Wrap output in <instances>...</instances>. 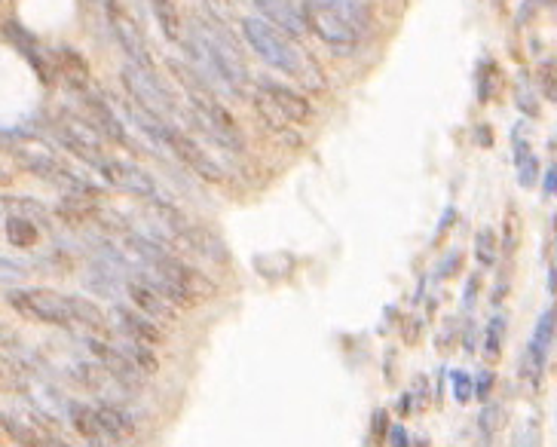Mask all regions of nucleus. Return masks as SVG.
Returning <instances> with one entry per match:
<instances>
[{
  "label": "nucleus",
  "instance_id": "obj_39",
  "mask_svg": "<svg viewBox=\"0 0 557 447\" xmlns=\"http://www.w3.org/2000/svg\"><path fill=\"white\" fill-rule=\"evenodd\" d=\"M542 7H551V0H524V10L518 13V22H521V25H527V22H530V16H533L536 10H542Z\"/></svg>",
  "mask_w": 557,
  "mask_h": 447
},
{
  "label": "nucleus",
  "instance_id": "obj_30",
  "mask_svg": "<svg viewBox=\"0 0 557 447\" xmlns=\"http://www.w3.org/2000/svg\"><path fill=\"white\" fill-rule=\"evenodd\" d=\"M475 83H478V102L487 105L490 98H493V92H496V83H499V65L490 62V59H484L481 68H478V74H475Z\"/></svg>",
  "mask_w": 557,
  "mask_h": 447
},
{
  "label": "nucleus",
  "instance_id": "obj_41",
  "mask_svg": "<svg viewBox=\"0 0 557 447\" xmlns=\"http://www.w3.org/2000/svg\"><path fill=\"white\" fill-rule=\"evenodd\" d=\"M542 190H545V196L551 200V196L557 193V172H554V166H548L545 169V181H542Z\"/></svg>",
  "mask_w": 557,
  "mask_h": 447
},
{
  "label": "nucleus",
  "instance_id": "obj_12",
  "mask_svg": "<svg viewBox=\"0 0 557 447\" xmlns=\"http://www.w3.org/2000/svg\"><path fill=\"white\" fill-rule=\"evenodd\" d=\"M53 129H56V138L68 147L74 157H80L83 163L95 166L101 157V135L95 126H89L86 120H77V117H68L62 114L59 120H53Z\"/></svg>",
  "mask_w": 557,
  "mask_h": 447
},
{
  "label": "nucleus",
  "instance_id": "obj_40",
  "mask_svg": "<svg viewBox=\"0 0 557 447\" xmlns=\"http://www.w3.org/2000/svg\"><path fill=\"white\" fill-rule=\"evenodd\" d=\"M386 429H389L386 411H374V420H371V435H374V441H383V438H386Z\"/></svg>",
  "mask_w": 557,
  "mask_h": 447
},
{
  "label": "nucleus",
  "instance_id": "obj_37",
  "mask_svg": "<svg viewBox=\"0 0 557 447\" xmlns=\"http://www.w3.org/2000/svg\"><path fill=\"white\" fill-rule=\"evenodd\" d=\"M19 279H25V270L13 261L0 258V282H19Z\"/></svg>",
  "mask_w": 557,
  "mask_h": 447
},
{
  "label": "nucleus",
  "instance_id": "obj_32",
  "mask_svg": "<svg viewBox=\"0 0 557 447\" xmlns=\"http://www.w3.org/2000/svg\"><path fill=\"white\" fill-rule=\"evenodd\" d=\"M499 426H502V408H499V405H487V408L481 411V417H478L481 435H484V438H493Z\"/></svg>",
  "mask_w": 557,
  "mask_h": 447
},
{
  "label": "nucleus",
  "instance_id": "obj_35",
  "mask_svg": "<svg viewBox=\"0 0 557 447\" xmlns=\"http://www.w3.org/2000/svg\"><path fill=\"white\" fill-rule=\"evenodd\" d=\"M518 108L527 117H539V102H536V95H533V89H530L527 80H521V86H518Z\"/></svg>",
  "mask_w": 557,
  "mask_h": 447
},
{
  "label": "nucleus",
  "instance_id": "obj_45",
  "mask_svg": "<svg viewBox=\"0 0 557 447\" xmlns=\"http://www.w3.org/2000/svg\"><path fill=\"white\" fill-rule=\"evenodd\" d=\"M10 181H13V175L7 169H0V187H10Z\"/></svg>",
  "mask_w": 557,
  "mask_h": 447
},
{
  "label": "nucleus",
  "instance_id": "obj_28",
  "mask_svg": "<svg viewBox=\"0 0 557 447\" xmlns=\"http://www.w3.org/2000/svg\"><path fill=\"white\" fill-rule=\"evenodd\" d=\"M0 392H28V374L4 353H0Z\"/></svg>",
  "mask_w": 557,
  "mask_h": 447
},
{
  "label": "nucleus",
  "instance_id": "obj_20",
  "mask_svg": "<svg viewBox=\"0 0 557 447\" xmlns=\"http://www.w3.org/2000/svg\"><path fill=\"white\" fill-rule=\"evenodd\" d=\"M0 429L7 432V438H13L16 444H49L46 435L34 426V420L22 411H0Z\"/></svg>",
  "mask_w": 557,
  "mask_h": 447
},
{
  "label": "nucleus",
  "instance_id": "obj_44",
  "mask_svg": "<svg viewBox=\"0 0 557 447\" xmlns=\"http://www.w3.org/2000/svg\"><path fill=\"white\" fill-rule=\"evenodd\" d=\"M475 297H478V279H469V285H466V301H463V307L475 304Z\"/></svg>",
  "mask_w": 557,
  "mask_h": 447
},
{
  "label": "nucleus",
  "instance_id": "obj_21",
  "mask_svg": "<svg viewBox=\"0 0 557 447\" xmlns=\"http://www.w3.org/2000/svg\"><path fill=\"white\" fill-rule=\"evenodd\" d=\"M150 4V13H154L163 37L169 43H181V16H178V7H175V0H147Z\"/></svg>",
  "mask_w": 557,
  "mask_h": 447
},
{
  "label": "nucleus",
  "instance_id": "obj_26",
  "mask_svg": "<svg viewBox=\"0 0 557 447\" xmlns=\"http://www.w3.org/2000/svg\"><path fill=\"white\" fill-rule=\"evenodd\" d=\"M56 212H59L65 221H86V218L98 215V206L89 200L86 193H65Z\"/></svg>",
  "mask_w": 557,
  "mask_h": 447
},
{
  "label": "nucleus",
  "instance_id": "obj_34",
  "mask_svg": "<svg viewBox=\"0 0 557 447\" xmlns=\"http://www.w3.org/2000/svg\"><path fill=\"white\" fill-rule=\"evenodd\" d=\"M539 86H542V95H545V102H554V59L548 56L542 65H539Z\"/></svg>",
  "mask_w": 557,
  "mask_h": 447
},
{
  "label": "nucleus",
  "instance_id": "obj_23",
  "mask_svg": "<svg viewBox=\"0 0 557 447\" xmlns=\"http://www.w3.org/2000/svg\"><path fill=\"white\" fill-rule=\"evenodd\" d=\"M68 417H71L74 429L80 432V438H86L89 444H101V441H105V435H101V429H98V420H95L92 405H77V402H71V405H68Z\"/></svg>",
  "mask_w": 557,
  "mask_h": 447
},
{
  "label": "nucleus",
  "instance_id": "obj_4",
  "mask_svg": "<svg viewBox=\"0 0 557 447\" xmlns=\"http://www.w3.org/2000/svg\"><path fill=\"white\" fill-rule=\"evenodd\" d=\"M300 16L307 31H313L322 43L337 49V53H356L362 43V28L352 25L340 10L325 4V0H303Z\"/></svg>",
  "mask_w": 557,
  "mask_h": 447
},
{
  "label": "nucleus",
  "instance_id": "obj_14",
  "mask_svg": "<svg viewBox=\"0 0 557 447\" xmlns=\"http://www.w3.org/2000/svg\"><path fill=\"white\" fill-rule=\"evenodd\" d=\"M80 102H83V108H86L89 126H95L101 138L129 147V135H126V129H123V120H117V114L111 111V105L105 102V98L83 86V89H80Z\"/></svg>",
  "mask_w": 557,
  "mask_h": 447
},
{
  "label": "nucleus",
  "instance_id": "obj_36",
  "mask_svg": "<svg viewBox=\"0 0 557 447\" xmlns=\"http://www.w3.org/2000/svg\"><path fill=\"white\" fill-rule=\"evenodd\" d=\"M502 242H505V255L515 252L518 245V230H515V209H509V218H505V233H502Z\"/></svg>",
  "mask_w": 557,
  "mask_h": 447
},
{
  "label": "nucleus",
  "instance_id": "obj_16",
  "mask_svg": "<svg viewBox=\"0 0 557 447\" xmlns=\"http://www.w3.org/2000/svg\"><path fill=\"white\" fill-rule=\"evenodd\" d=\"M255 10L261 13L264 22H270L273 28H279L282 34H288L291 40H300L307 34V25H303L300 7L294 0H251Z\"/></svg>",
  "mask_w": 557,
  "mask_h": 447
},
{
  "label": "nucleus",
  "instance_id": "obj_15",
  "mask_svg": "<svg viewBox=\"0 0 557 447\" xmlns=\"http://www.w3.org/2000/svg\"><path fill=\"white\" fill-rule=\"evenodd\" d=\"M270 102L279 108V114L288 120V123H310L313 120V105H310V98L307 95H300L297 89L285 86V83H276V80H261L258 86Z\"/></svg>",
  "mask_w": 557,
  "mask_h": 447
},
{
  "label": "nucleus",
  "instance_id": "obj_10",
  "mask_svg": "<svg viewBox=\"0 0 557 447\" xmlns=\"http://www.w3.org/2000/svg\"><path fill=\"white\" fill-rule=\"evenodd\" d=\"M551 346H554V307H548L539 322H536V331L527 343L524 350V359H521V377L539 389L542 386V377H545V365H548V356H551Z\"/></svg>",
  "mask_w": 557,
  "mask_h": 447
},
{
  "label": "nucleus",
  "instance_id": "obj_5",
  "mask_svg": "<svg viewBox=\"0 0 557 447\" xmlns=\"http://www.w3.org/2000/svg\"><path fill=\"white\" fill-rule=\"evenodd\" d=\"M7 304L31 322L74 328V304L68 294L49 288H13L7 291Z\"/></svg>",
  "mask_w": 557,
  "mask_h": 447
},
{
  "label": "nucleus",
  "instance_id": "obj_18",
  "mask_svg": "<svg viewBox=\"0 0 557 447\" xmlns=\"http://www.w3.org/2000/svg\"><path fill=\"white\" fill-rule=\"evenodd\" d=\"M92 411H95V420H98V429H101V435H105V441H129L135 435V420L120 405L101 402V405H92Z\"/></svg>",
  "mask_w": 557,
  "mask_h": 447
},
{
  "label": "nucleus",
  "instance_id": "obj_24",
  "mask_svg": "<svg viewBox=\"0 0 557 447\" xmlns=\"http://www.w3.org/2000/svg\"><path fill=\"white\" fill-rule=\"evenodd\" d=\"M7 233V242L16 245V248H34L40 242V227L25 221V218H16V215H7V221L0 224Z\"/></svg>",
  "mask_w": 557,
  "mask_h": 447
},
{
  "label": "nucleus",
  "instance_id": "obj_7",
  "mask_svg": "<svg viewBox=\"0 0 557 447\" xmlns=\"http://www.w3.org/2000/svg\"><path fill=\"white\" fill-rule=\"evenodd\" d=\"M95 169H98V175L105 178V184H111V187H117V190H123V193H132V196H141V200H166L163 196V190H160V184H157V178L154 175H147L141 166H135V163H126V160H114V157H101L98 163H95Z\"/></svg>",
  "mask_w": 557,
  "mask_h": 447
},
{
  "label": "nucleus",
  "instance_id": "obj_1",
  "mask_svg": "<svg viewBox=\"0 0 557 447\" xmlns=\"http://www.w3.org/2000/svg\"><path fill=\"white\" fill-rule=\"evenodd\" d=\"M175 80L181 83L187 102H190V114L193 120L202 126V132H206L209 138L221 141L224 147H230V151H242L245 147V135L239 129V123L233 120V114L218 102L212 86L206 83V77H202L193 65H184V62H169Z\"/></svg>",
  "mask_w": 557,
  "mask_h": 447
},
{
  "label": "nucleus",
  "instance_id": "obj_33",
  "mask_svg": "<svg viewBox=\"0 0 557 447\" xmlns=\"http://www.w3.org/2000/svg\"><path fill=\"white\" fill-rule=\"evenodd\" d=\"M453 399H457L460 405H469L472 399V377L466 371H453Z\"/></svg>",
  "mask_w": 557,
  "mask_h": 447
},
{
  "label": "nucleus",
  "instance_id": "obj_29",
  "mask_svg": "<svg viewBox=\"0 0 557 447\" xmlns=\"http://www.w3.org/2000/svg\"><path fill=\"white\" fill-rule=\"evenodd\" d=\"M475 261L481 267H493L499 261V236L493 227H481L475 236Z\"/></svg>",
  "mask_w": 557,
  "mask_h": 447
},
{
  "label": "nucleus",
  "instance_id": "obj_3",
  "mask_svg": "<svg viewBox=\"0 0 557 447\" xmlns=\"http://www.w3.org/2000/svg\"><path fill=\"white\" fill-rule=\"evenodd\" d=\"M123 86L129 92V102L141 108L144 114L157 120H172L178 114V98L175 92L157 77V68H141L135 62L123 65Z\"/></svg>",
  "mask_w": 557,
  "mask_h": 447
},
{
  "label": "nucleus",
  "instance_id": "obj_8",
  "mask_svg": "<svg viewBox=\"0 0 557 447\" xmlns=\"http://www.w3.org/2000/svg\"><path fill=\"white\" fill-rule=\"evenodd\" d=\"M86 350L95 359V365L105 371L117 386L132 389V392H141L144 389V377L147 374L132 365V359L120 350V346L105 343V340H98V337H86Z\"/></svg>",
  "mask_w": 557,
  "mask_h": 447
},
{
  "label": "nucleus",
  "instance_id": "obj_17",
  "mask_svg": "<svg viewBox=\"0 0 557 447\" xmlns=\"http://www.w3.org/2000/svg\"><path fill=\"white\" fill-rule=\"evenodd\" d=\"M117 328L126 334V337H135L141 343H150V346H157V343H166V331L163 325H157L150 316H144L141 310H129V307H114L111 310Z\"/></svg>",
  "mask_w": 557,
  "mask_h": 447
},
{
  "label": "nucleus",
  "instance_id": "obj_42",
  "mask_svg": "<svg viewBox=\"0 0 557 447\" xmlns=\"http://www.w3.org/2000/svg\"><path fill=\"white\" fill-rule=\"evenodd\" d=\"M386 435H389L392 444H401V447L411 444V441H408V432H404V426H392V429H386Z\"/></svg>",
  "mask_w": 557,
  "mask_h": 447
},
{
  "label": "nucleus",
  "instance_id": "obj_43",
  "mask_svg": "<svg viewBox=\"0 0 557 447\" xmlns=\"http://www.w3.org/2000/svg\"><path fill=\"white\" fill-rule=\"evenodd\" d=\"M463 261V255L460 252H453L450 255V261H444V270H441V276H453V273H457V264Z\"/></svg>",
  "mask_w": 557,
  "mask_h": 447
},
{
  "label": "nucleus",
  "instance_id": "obj_6",
  "mask_svg": "<svg viewBox=\"0 0 557 447\" xmlns=\"http://www.w3.org/2000/svg\"><path fill=\"white\" fill-rule=\"evenodd\" d=\"M10 151H13L16 163H19L28 175H34V178H40V181H46V184H53V187H59V190H65V193H86V196H95V193H98L95 184H89L83 175H77L74 169H68L62 160H56L49 151H40V147H31V144H25V147H10Z\"/></svg>",
  "mask_w": 557,
  "mask_h": 447
},
{
  "label": "nucleus",
  "instance_id": "obj_22",
  "mask_svg": "<svg viewBox=\"0 0 557 447\" xmlns=\"http://www.w3.org/2000/svg\"><path fill=\"white\" fill-rule=\"evenodd\" d=\"M515 166H518V184L533 187L542 166H539V157L533 154V147L527 144V138H515Z\"/></svg>",
  "mask_w": 557,
  "mask_h": 447
},
{
  "label": "nucleus",
  "instance_id": "obj_31",
  "mask_svg": "<svg viewBox=\"0 0 557 447\" xmlns=\"http://www.w3.org/2000/svg\"><path fill=\"white\" fill-rule=\"evenodd\" d=\"M502 340H505V316L496 313V316L490 319V325H487V334H484V356H487L490 362L499 359V353H502Z\"/></svg>",
  "mask_w": 557,
  "mask_h": 447
},
{
  "label": "nucleus",
  "instance_id": "obj_19",
  "mask_svg": "<svg viewBox=\"0 0 557 447\" xmlns=\"http://www.w3.org/2000/svg\"><path fill=\"white\" fill-rule=\"evenodd\" d=\"M0 209H4L7 215H16V218H25L31 224H37L40 230L53 227V212H49L40 200H34V196H13V193H7L4 200H0Z\"/></svg>",
  "mask_w": 557,
  "mask_h": 447
},
{
  "label": "nucleus",
  "instance_id": "obj_38",
  "mask_svg": "<svg viewBox=\"0 0 557 447\" xmlns=\"http://www.w3.org/2000/svg\"><path fill=\"white\" fill-rule=\"evenodd\" d=\"M493 383H496V377H493L490 371H481V374H478V380L472 383V389H475L478 399H487V395L493 392Z\"/></svg>",
  "mask_w": 557,
  "mask_h": 447
},
{
  "label": "nucleus",
  "instance_id": "obj_2",
  "mask_svg": "<svg viewBox=\"0 0 557 447\" xmlns=\"http://www.w3.org/2000/svg\"><path fill=\"white\" fill-rule=\"evenodd\" d=\"M239 28H242L245 43L251 46V53H255L261 62H267L273 71H282L294 80H307L310 71H316L307 62V56L294 46V40L288 34H282L279 28H273L270 22L248 16V19L239 22Z\"/></svg>",
  "mask_w": 557,
  "mask_h": 447
},
{
  "label": "nucleus",
  "instance_id": "obj_13",
  "mask_svg": "<svg viewBox=\"0 0 557 447\" xmlns=\"http://www.w3.org/2000/svg\"><path fill=\"white\" fill-rule=\"evenodd\" d=\"M126 294H129V301L135 304V310H141L144 316H150L157 325H172L178 319L175 304L169 301V297L160 288L150 285L141 273L126 282Z\"/></svg>",
  "mask_w": 557,
  "mask_h": 447
},
{
  "label": "nucleus",
  "instance_id": "obj_27",
  "mask_svg": "<svg viewBox=\"0 0 557 447\" xmlns=\"http://www.w3.org/2000/svg\"><path fill=\"white\" fill-rule=\"evenodd\" d=\"M71 304H74V325L89 328V331H105L108 328V316L101 313L92 301H86V297H71Z\"/></svg>",
  "mask_w": 557,
  "mask_h": 447
},
{
  "label": "nucleus",
  "instance_id": "obj_11",
  "mask_svg": "<svg viewBox=\"0 0 557 447\" xmlns=\"http://www.w3.org/2000/svg\"><path fill=\"white\" fill-rule=\"evenodd\" d=\"M108 7V25L117 37V43L123 46V53L129 56V62L141 65V68H154V56H150L147 40L141 34V28L135 25V19L120 7V0H105Z\"/></svg>",
  "mask_w": 557,
  "mask_h": 447
},
{
  "label": "nucleus",
  "instance_id": "obj_9",
  "mask_svg": "<svg viewBox=\"0 0 557 447\" xmlns=\"http://www.w3.org/2000/svg\"><path fill=\"white\" fill-rule=\"evenodd\" d=\"M163 147H169V151L181 160V166L190 169L196 178L209 181V184H224V169L209 157V151H202L199 141H193V138H190L187 132H181L178 126H169Z\"/></svg>",
  "mask_w": 557,
  "mask_h": 447
},
{
  "label": "nucleus",
  "instance_id": "obj_25",
  "mask_svg": "<svg viewBox=\"0 0 557 447\" xmlns=\"http://www.w3.org/2000/svg\"><path fill=\"white\" fill-rule=\"evenodd\" d=\"M120 350L132 359V365L135 368H141L144 374H157L160 371V359L154 356V350H150V343H141V340H135V337H126L123 334V340H120Z\"/></svg>",
  "mask_w": 557,
  "mask_h": 447
}]
</instances>
